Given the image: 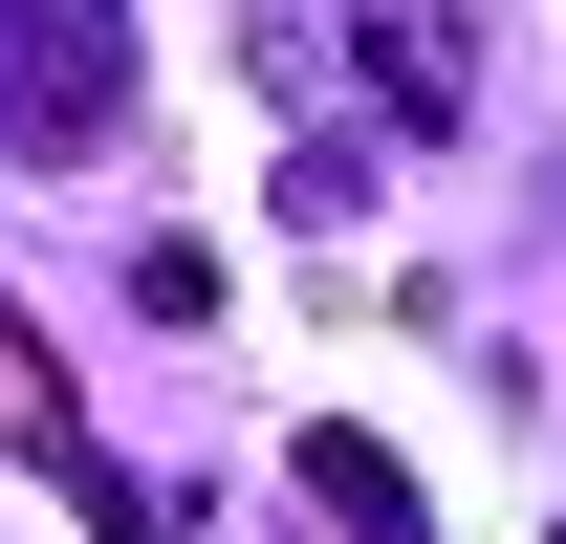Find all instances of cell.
Listing matches in <instances>:
<instances>
[{
    "label": "cell",
    "instance_id": "2",
    "mask_svg": "<svg viewBox=\"0 0 566 544\" xmlns=\"http://www.w3.org/2000/svg\"><path fill=\"white\" fill-rule=\"evenodd\" d=\"M305 501H327L349 544H415V458H392V436H349V414L305 436Z\"/></svg>",
    "mask_w": 566,
    "mask_h": 544
},
{
    "label": "cell",
    "instance_id": "1",
    "mask_svg": "<svg viewBox=\"0 0 566 544\" xmlns=\"http://www.w3.org/2000/svg\"><path fill=\"white\" fill-rule=\"evenodd\" d=\"M109 109H132V0H0V132L87 153Z\"/></svg>",
    "mask_w": 566,
    "mask_h": 544
}]
</instances>
